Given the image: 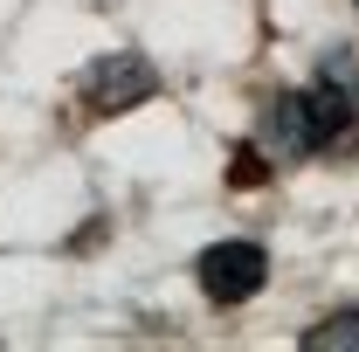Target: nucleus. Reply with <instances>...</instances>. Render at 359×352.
Returning a JSON list of instances; mask_svg holds the SVG:
<instances>
[{
  "mask_svg": "<svg viewBox=\"0 0 359 352\" xmlns=\"http://www.w3.org/2000/svg\"><path fill=\"white\" fill-rule=\"evenodd\" d=\"M359 138V62L353 48H332L318 62L311 90H276L263 104L256 145L269 152V166H297L318 152H353Z\"/></svg>",
  "mask_w": 359,
  "mask_h": 352,
  "instance_id": "nucleus-1",
  "label": "nucleus"
},
{
  "mask_svg": "<svg viewBox=\"0 0 359 352\" xmlns=\"http://www.w3.org/2000/svg\"><path fill=\"white\" fill-rule=\"evenodd\" d=\"M145 97H159V69L138 48H111L104 62H90V76H83V111L90 118H118V111H132Z\"/></svg>",
  "mask_w": 359,
  "mask_h": 352,
  "instance_id": "nucleus-2",
  "label": "nucleus"
},
{
  "mask_svg": "<svg viewBox=\"0 0 359 352\" xmlns=\"http://www.w3.org/2000/svg\"><path fill=\"white\" fill-rule=\"evenodd\" d=\"M201 290H208V304H249L256 290H263V276H269V256H263V242H215V249H201Z\"/></svg>",
  "mask_w": 359,
  "mask_h": 352,
  "instance_id": "nucleus-3",
  "label": "nucleus"
},
{
  "mask_svg": "<svg viewBox=\"0 0 359 352\" xmlns=\"http://www.w3.org/2000/svg\"><path fill=\"white\" fill-rule=\"evenodd\" d=\"M304 352H325V346H359V311H332V318H318L311 332L297 339Z\"/></svg>",
  "mask_w": 359,
  "mask_h": 352,
  "instance_id": "nucleus-4",
  "label": "nucleus"
},
{
  "mask_svg": "<svg viewBox=\"0 0 359 352\" xmlns=\"http://www.w3.org/2000/svg\"><path fill=\"white\" fill-rule=\"evenodd\" d=\"M353 7H359V0H353Z\"/></svg>",
  "mask_w": 359,
  "mask_h": 352,
  "instance_id": "nucleus-5",
  "label": "nucleus"
}]
</instances>
